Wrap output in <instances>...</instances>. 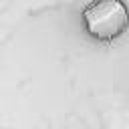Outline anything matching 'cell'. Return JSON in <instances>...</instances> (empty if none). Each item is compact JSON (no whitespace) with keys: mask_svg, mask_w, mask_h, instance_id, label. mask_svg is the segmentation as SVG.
<instances>
[{"mask_svg":"<svg viewBox=\"0 0 129 129\" xmlns=\"http://www.w3.org/2000/svg\"><path fill=\"white\" fill-rule=\"evenodd\" d=\"M83 24L91 38L113 42L129 28V8L123 0H91L83 8Z\"/></svg>","mask_w":129,"mask_h":129,"instance_id":"obj_1","label":"cell"}]
</instances>
